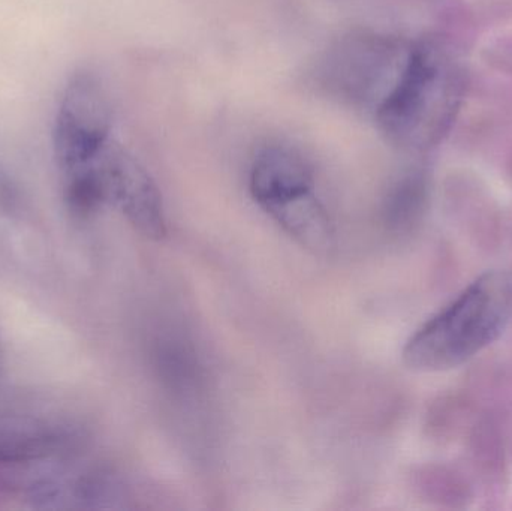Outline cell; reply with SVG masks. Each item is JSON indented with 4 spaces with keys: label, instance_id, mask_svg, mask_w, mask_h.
<instances>
[{
    "label": "cell",
    "instance_id": "obj_5",
    "mask_svg": "<svg viewBox=\"0 0 512 511\" xmlns=\"http://www.w3.org/2000/svg\"><path fill=\"white\" fill-rule=\"evenodd\" d=\"M93 165L104 203L119 209L144 236L162 239L167 222L161 194L146 170L114 141Z\"/></svg>",
    "mask_w": 512,
    "mask_h": 511
},
{
    "label": "cell",
    "instance_id": "obj_1",
    "mask_svg": "<svg viewBox=\"0 0 512 511\" xmlns=\"http://www.w3.org/2000/svg\"><path fill=\"white\" fill-rule=\"evenodd\" d=\"M512 321V273L489 270L433 315L403 348L406 368L450 371L495 344Z\"/></svg>",
    "mask_w": 512,
    "mask_h": 511
},
{
    "label": "cell",
    "instance_id": "obj_9",
    "mask_svg": "<svg viewBox=\"0 0 512 511\" xmlns=\"http://www.w3.org/2000/svg\"><path fill=\"white\" fill-rule=\"evenodd\" d=\"M480 411V402L466 387L439 393L424 414V434L432 443L447 446L465 437Z\"/></svg>",
    "mask_w": 512,
    "mask_h": 511
},
{
    "label": "cell",
    "instance_id": "obj_4",
    "mask_svg": "<svg viewBox=\"0 0 512 511\" xmlns=\"http://www.w3.org/2000/svg\"><path fill=\"white\" fill-rule=\"evenodd\" d=\"M113 108L101 78L75 72L66 81L53 122L54 159L62 176L95 162L113 141Z\"/></svg>",
    "mask_w": 512,
    "mask_h": 511
},
{
    "label": "cell",
    "instance_id": "obj_2",
    "mask_svg": "<svg viewBox=\"0 0 512 511\" xmlns=\"http://www.w3.org/2000/svg\"><path fill=\"white\" fill-rule=\"evenodd\" d=\"M252 197L295 242L315 254H327L334 231L327 210L316 197L309 164L294 150L271 146L255 158Z\"/></svg>",
    "mask_w": 512,
    "mask_h": 511
},
{
    "label": "cell",
    "instance_id": "obj_6",
    "mask_svg": "<svg viewBox=\"0 0 512 511\" xmlns=\"http://www.w3.org/2000/svg\"><path fill=\"white\" fill-rule=\"evenodd\" d=\"M441 90L439 63L427 51H414L399 80L379 105L378 122L382 129L397 141L409 143V138L421 131Z\"/></svg>",
    "mask_w": 512,
    "mask_h": 511
},
{
    "label": "cell",
    "instance_id": "obj_7",
    "mask_svg": "<svg viewBox=\"0 0 512 511\" xmlns=\"http://www.w3.org/2000/svg\"><path fill=\"white\" fill-rule=\"evenodd\" d=\"M504 414L481 408L466 432V458L469 467L486 492L495 498L507 488L508 459L505 444Z\"/></svg>",
    "mask_w": 512,
    "mask_h": 511
},
{
    "label": "cell",
    "instance_id": "obj_10",
    "mask_svg": "<svg viewBox=\"0 0 512 511\" xmlns=\"http://www.w3.org/2000/svg\"><path fill=\"white\" fill-rule=\"evenodd\" d=\"M414 486L426 503L439 509L465 510L475 500L474 483L450 464H426L417 468Z\"/></svg>",
    "mask_w": 512,
    "mask_h": 511
},
{
    "label": "cell",
    "instance_id": "obj_8",
    "mask_svg": "<svg viewBox=\"0 0 512 511\" xmlns=\"http://www.w3.org/2000/svg\"><path fill=\"white\" fill-rule=\"evenodd\" d=\"M448 210L465 239L483 254L492 255L504 243V221L498 207L480 191H451Z\"/></svg>",
    "mask_w": 512,
    "mask_h": 511
},
{
    "label": "cell",
    "instance_id": "obj_11",
    "mask_svg": "<svg viewBox=\"0 0 512 511\" xmlns=\"http://www.w3.org/2000/svg\"><path fill=\"white\" fill-rule=\"evenodd\" d=\"M427 210V191L423 180L402 183L388 198L384 222L394 236L405 237L417 233Z\"/></svg>",
    "mask_w": 512,
    "mask_h": 511
},
{
    "label": "cell",
    "instance_id": "obj_3",
    "mask_svg": "<svg viewBox=\"0 0 512 511\" xmlns=\"http://www.w3.org/2000/svg\"><path fill=\"white\" fill-rule=\"evenodd\" d=\"M83 432L53 416L0 411V486L32 494L78 464Z\"/></svg>",
    "mask_w": 512,
    "mask_h": 511
}]
</instances>
